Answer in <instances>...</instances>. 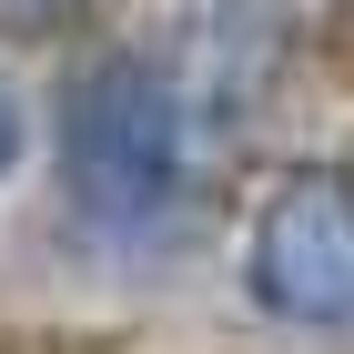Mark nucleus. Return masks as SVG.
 <instances>
[{"label":"nucleus","instance_id":"obj_1","mask_svg":"<svg viewBox=\"0 0 354 354\" xmlns=\"http://www.w3.org/2000/svg\"><path fill=\"white\" fill-rule=\"evenodd\" d=\"M51 162L61 192L91 233H152L192 183V111L183 82L142 51H91L61 82V122H51Z\"/></svg>","mask_w":354,"mask_h":354},{"label":"nucleus","instance_id":"obj_2","mask_svg":"<svg viewBox=\"0 0 354 354\" xmlns=\"http://www.w3.org/2000/svg\"><path fill=\"white\" fill-rule=\"evenodd\" d=\"M243 294L294 334H354V183L334 162H294L253 203Z\"/></svg>","mask_w":354,"mask_h":354},{"label":"nucleus","instance_id":"obj_3","mask_svg":"<svg viewBox=\"0 0 354 354\" xmlns=\"http://www.w3.org/2000/svg\"><path fill=\"white\" fill-rule=\"evenodd\" d=\"M21 142H30V122H21V91L0 82V183L21 172Z\"/></svg>","mask_w":354,"mask_h":354}]
</instances>
